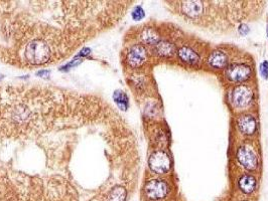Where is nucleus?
Wrapping results in <instances>:
<instances>
[{
    "label": "nucleus",
    "instance_id": "12",
    "mask_svg": "<svg viewBox=\"0 0 268 201\" xmlns=\"http://www.w3.org/2000/svg\"><path fill=\"white\" fill-rule=\"evenodd\" d=\"M182 12L189 17H197L204 10V5L202 1H186L181 5Z\"/></svg>",
    "mask_w": 268,
    "mask_h": 201
},
{
    "label": "nucleus",
    "instance_id": "17",
    "mask_svg": "<svg viewBox=\"0 0 268 201\" xmlns=\"http://www.w3.org/2000/svg\"><path fill=\"white\" fill-rule=\"evenodd\" d=\"M131 16H132V18L134 20L138 21V20H141L142 18H144L145 12H144V10H143V8L141 6H136L135 8L133 9V11L131 12Z\"/></svg>",
    "mask_w": 268,
    "mask_h": 201
},
{
    "label": "nucleus",
    "instance_id": "6",
    "mask_svg": "<svg viewBox=\"0 0 268 201\" xmlns=\"http://www.w3.org/2000/svg\"><path fill=\"white\" fill-rule=\"evenodd\" d=\"M253 93L247 86H237L232 93V102L237 108H245L252 102Z\"/></svg>",
    "mask_w": 268,
    "mask_h": 201
},
{
    "label": "nucleus",
    "instance_id": "16",
    "mask_svg": "<svg viewBox=\"0 0 268 201\" xmlns=\"http://www.w3.org/2000/svg\"><path fill=\"white\" fill-rule=\"evenodd\" d=\"M113 100L120 110L126 111L129 106V100L127 95L122 91H116L113 94Z\"/></svg>",
    "mask_w": 268,
    "mask_h": 201
},
{
    "label": "nucleus",
    "instance_id": "13",
    "mask_svg": "<svg viewBox=\"0 0 268 201\" xmlns=\"http://www.w3.org/2000/svg\"><path fill=\"white\" fill-rule=\"evenodd\" d=\"M140 39L143 43L149 45H155L161 41L160 34L152 28H146L140 33Z\"/></svg>",
    "mask_w": 268,
    "mask_h": 201
},
{
    "label": "nucleus",
    "instance_id": "18",
    "mask_svg": "<svg viewBox=\"0 0 268 201\" xmlns=\"http://www.w3.org/2000/svg\"><path fill=\"white\" fill-rule=\"evenodd\" d=\"M260 74L263 77V79L267 80L268 79V61L267 60H264L261 62L260 65Z\"/></svg>",
    "mask_w": 268,
    "mask_h": 201
},
{
    "label": "nucleus",
    "instance_id": "9",
    "mask_svg": "<svg viewBox=\"0 0 268 201\" xmlns=\"http://www.w3.org/2000/svg\"><path fill=\"white\" fill-rule=\"evenodd\" d=\"M208 66L214 70L226 69L229 65L228 56L222 50H215L208 57Z\"/></svg>",
    "mask_w": 268,
    "mask_h": 201
},
{
    "label": "nucleus",
    "instance_id": "1",
    "mask_svg": "<svg viewBox=\"0 0 268 201\" xmlns=\"http://www.w3.org/2000/svg\"><path fill=\"white\" fill-rule=\"evenodd\" d=\"M104 1H0V59L20 68L65 59L112 24Z\"/></svg>",
    "mask_w": 268,
    "mask_h": 201
},
{
    "label": "nucleus",
    "instance_id": "3",
    "mask_svg": "<svg viewBox=\"0 0 268 201\" xmlns=\"http://www.w3.org/2000/svg\"><path fill=\"white\" fill-rule=\"evenodd\" d=\"M252 69L246 64H231L226 68V78L233 83H242L250 79Z\"/></svg>",
    "mask_w": 268,
    "mask_h": 201
},
{
    "label": "nucleus",
    "instance_id": "5",
    "mask_svg": "<svg viewBox=\"0 0 268 201\" xmlns=\"http://www.w3.org/2000/svg\"><path fill=\"white\" fill-rule=\"evenodd\" d=\"M144 192L149 199L152 201H157L164 199L167 195L168 187L167 184L163 180L152 179L146 183L144 187Z\"/></svg>",
    "mask_w": 268,
    "mask_h": 201
},
{
    "label": "nucleus",
    "instance_id": "19",
    "mask_svg": "<svg viewBox=\"0 0 268 201\" xmlns=\"http://www.w3.org/2000/svg\"><path fill=\"white\" fill-rule=\"evenodd\" d=\"M250 31V29L247 24H244V23H242L239 29H238V32L241 34V35H247Z\"/></svg>",
    "mask_w": 268,
    "mask_h": 201
},
{
    "label": "nucleus",
    "instance_id": "8",
    "mask_svg": "<svg viewBox=\"0 0 268 201\" xmlns=\"http://www.w3.org/2000/svg\"><path fill=\"white\" fill-rule=\"evenodd\" d=\"M177 55L180 61L188 66H198L201 61L199 54L189 45H182L177 50Z\"/></svg>",
    "mask_w": 268,
    "mask_h": 201
},
{
    "label": "nucleus",
    "instance_id": "14",
    "mask_svg": "<svg viewBox=\"0 0 268 201\" xmlns=\"http://www.w3.org/2000/svg\"><path fill=\"white\" fill-rule=\"evenodd\" d=\"M127 191L123 186L116 185L112 187V189L109 190L106 201H126Z\"/></svg>",
    "mask_w": 268,
    "mask_h": 201
},
{
    "label": "nucleus",
    "instance_id": "20",
    "mask_svg": "<svg viewBox=\"0 0 268 201\" xmlns=\"http://www.w3.org/2000/svg\"><path fill=\"white\" fill-rule=\"evenodd\" d=\"M266 33H267V37H268V25H267V29H266Z\"/></svg>",
    "mask_w": 268,
    "mask_h": 201
},
{
    "label": "nucleus",
    "instance_id": "21",
    "mask_svg": "<svg viewBox=\"0 0 268 201\" xmlns=\"http://www.w3.org/2000/svg\"><path fill=\"white\" fill-rule=\"evenodd\" d=\"M0 80H1V78H0Z\"/></svg>",
    "mask_w": 268,
    "mask_h": 201
},
{
    "label": "nucleus",
    "instance_id": "7",
    "mask_svg": "<svg viewBox=\"0 0 268 201\" xmlns=\"http://www.w3.org/2000/svg\"><path fill=\"white\" fill-rule=\"evenodd\" d=\"M237 158L241 163V165H243L248 170H253L258 165L257 155L255 154L254 151L249 147H241L237 152Z\"/></svg>",
    "mask_w": 268,
    "mask_h": 201
},
{
    "label": "nucleus",
    "instance_id": "10",
    "mask_svg": "<svg viewBox=\"0 0 268 201\" xmlns=\"http://www.w3.org/2000/svg\"><path fill=\"white\" fill-rule=\"evenodd\" d=\"M154 52L158 57L169 58L177 54V48L173 43L164 40L160 41L154 45Z\"/></svg>",
    "mask_w": 268,
    "mask_h": 201
},
{
    "label": "nucleus",
    "instance_id": "4",
    "mask_svg": "<svg viewBox=\"0 0 268 201\" xmlns=\"http://www.w3.org/2000/svg\"><path fill=\"white\" fill-rule=\"evenodd\" d=\"M148 59V50L145 46L141 43H137L132 45L129 49L126 56V61L130 68L137 69L145 64Z\"/></svg>",
    "mask_w": 268,
    "mask_h": 201
},
{
    "label": "nucleus",
    "instance_id": "11",
    "mask_svg": "<svg viewBox=\"0 0 268 201\" xmlns=\"http://www.w3.org/2000/svg\"><path fill=\"white\" fill-rule=\"evenodd\" d=\"M238 127L243 134L252 135L254 134L255 131H256V127H257L256 120H255L253 116H250V115L242 116L238 120Z\"/></svg>",
    "mask_w": 268,
    "mask_h": 201
},
{
    "label": "nucleus",
    "instance_id": "15",
    "mask_svg": "<svg viewBox=\"0 0 268 201\" xmlns=\"http://www.w3.org/2000/svg\"><path fill=\"white\" fill-rule=\"evenodd\" d=\"M239 187L242 192L246 194H250L255 190L256 187V180L251 175H244L242 176L239 180Z\"/></svg>",
    "mask_w": 268,
    "mask_h": 201
},
{
    "label": "nucleus",
    "instance_id": "2",
    "mask_svg": "<svg viewBox=\"0 0 268 201\" xmlns=\"http://www.w3.org/2000/svg\"><path fill=\"white\" fill-rule=\"evenodd\" d=\"M170 158L164 150H157L153 152L149 160V165L152 172L157 174H164L170 169Z\"/></svg>",
    "mask_w": 268,
    "mask_h": 201
}]
</instances>
